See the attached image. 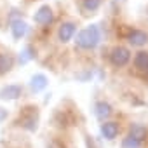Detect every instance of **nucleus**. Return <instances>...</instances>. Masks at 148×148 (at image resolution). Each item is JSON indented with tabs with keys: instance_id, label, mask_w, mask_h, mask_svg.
<instances>
[{
	"instance_id": "6",
	"label": "nucleus",
	"mask_w": 148,
	"mask_h": 148,
	"mask_svg": "<svg viewBox=\"0 0 148 148\" xmlns=\"http://www.w3.org/2000/svg\"><path fill=\"white\" fill-rule=\"evenodd\" d=\"M21 96V87L19 86H7L0 91V98L4 99H16Z\"/></svg>"
},
{
	"instance_id": "8",
	"label": "nucleus",
	"mask_w": 148,
	"mask_h": 148,
	"mask_svg": "<svg viewBox=\"0 0 148 148\" xmlns=\"http://www.w3.org/2000/svg\"><path fill=\"white\" fill-rule=\"evenodd\" d=\"M12 35L16 37V38H21V37H25L26 35V32H28V26H26V23L25 21H21V19H18V21H12Z\"/></svg>"
},
{
	"instance_id": "15",
	"label": "nucleus",
	"mask_w": 148,
	"mask_h": 148,
	"mask_svg": "<svg viewBox=\"0 0 148 148\" xmlns=\"http://www.w3.org/2000/svg\"><path fill=\"white\" fill-rule=\"evenodd\" d=\"M101 4V0H84V7L86 11H96Z\"/></svg>"
},
{
	"instance_id": "9",
	"label": "nucleus",
	"mask_w": 148,
	"mask_h": 148,
	"mask_svg": "<svg viewBox=\"0 0 148 148\" xmlns=\"http://www.w3.org/2000/svg\"><path fill=\"white\" fill-rule=\"evenodd\" d=\"M134 66L141 71H148V52H138L134 58Z\"/></svg>"
},
{
	"instance_id": "14",
	"label": "nucleus",
	"mask_w": 148,
	"mask_h": 148,
	"mask_svg": "<svg viewBox=\"0 0 148 148\" xmlns=\"http://www.w3.org/2000/svg\"><path fill=\"white\" fill-rule=\"evenodd\" d=\"M139 146H141V141H138V139H134L131 136H127L122 141V148H139Z\"/></svg>"
},
{
	"instance_id": "3",
	"label": "nucleus",
	"mask_w": 148,
	"mask_h": 148,
	"mask_svg": "<svg viewBox=\"0 0 148 148\" xmlns=\"http://www.w3.org/2000/svg\"><path fill=\"white\" fill-rule=\"evenodd\" d=\"M51 21H52V11H51L49 5L40 7L35 12V23H38V25H49Z\"/></svg>"
},
{
	"instance_id": "16",
	"label": "nucleus",
	"mask_w": 148,
	"mask_h": 148,
	"mask_svg": "<svg viewBox=\"0 0 148 148\" xmlns=\"http://www.w3.org/2000/svg\"><path fill=\"white\" fill-rule=\"evenodd\" d=\"M2 117H4V112H0V119H2Z\"/></svg>"
},
{
	"instance_id": "7",
	"label": "nucleus",
	"mask_w": 148,
	"mask_h": 148,
	"mask_svg": "<svg viewBox=\"0 0 148 148\" xmlns=\"http://www.w3.org/2000/svg\"><path fill=\"white\" fill-rule=\"evenodd\" d=\"M101 132H103L105 138L113 139V138L119 134V125H117V122H106V124H103V125H101Z\"/></svg>"
},
{
	"instance_id": "4",
	"label": "nucleus",
	"mask_w": 148,
	"mask_h": 148,
	"mask_svg": "<svg viewBox=\"0 0 148 148\" xmlns=\"http://www.w3.org/2000/svg\"><path fill=\"white\" fill-rule=\"evenodd\" d=\"M127 40H129V44H132L136 47H141V45H145L148 42V35L145 32H141V30H132L127 35Z\"/></svg>"
},
{
	"instance_id": "12",
	"label": "nucleus",
	"mask_w": 148,
	"mask_h": 148,
	"mask_svg": "<svg viewBox=\"0 0 148 148\" xmlns=\"http://www.w3.org/2000/svg\"><path fill=\"white\" fill-rule=\"evenodd\" d=\"M12 58L7 56V54H0V75L2 73H7L11 68H12Z\"/></svg>"
},
{
	"instance_id": "1",
	"label": "nucleus",
	"mask_w": 148,
	"mask_h": 148,
	"mask_svg": "<svg viewBox=\"0 0 148 148\" xmlns=\"http://www.w3.org/2000/svg\"><path fill=\"white\" fill-rule=\"evenodd\" d=\"M99 42V30L96 26H89L82 30L77 37V45L82 49H94Z\"/></svg>"
},
{
	"instance_id": "13",
	"label": "nucleus",
	"mask_w": 148,
	"mask_h": 148,
	"mask_svg": "<svg viewBox=\"0 0 148 148\" xmlns=\"http://www.w3.org/2000/svg\"><path fill=\"white\" fill-rule=\"evenodd\" d=\"M110 113H112V108H110L108 103H98L96 105V115H98V119L105 120Z\"/></svg>"
},
{
	"instance_id": "11",
	"label": "nucleus",
	"mask_w": 148,
	"mask_h": 148,
	"mask_svg": "<svg viewBox=\"0 0 148 148\" xmlns=\"http://www.w3.org/2000/svg\"><path fill=\"white\" fill-rule=\"evenodd\" d=\"M129 136L134 138V139H138V141H143L146 138V127H143V125H132L131 131H129Z\"/></svg>"
},
{
	"instance_id": "10",
	"label": "nucleus",
	"mask_w": 148,
	"mask_h": 148,
	"mask_svg": "<svg viewBox=\"0 0 148 148\" xmlns=\"http://www.w3.org/2000/svg\"><path fill=\"white\" fill-rule=\"evenodd\" d=\"M45 86H47V79H45L44 75H35V77L32 79V82H30V87H32V91H35V92L45 89Z\"/></svg>"
},
{
	"instance_id": "2",
	"label": "nucleus",
	"mask_w": 148,
	"mask_h": 148,
	"mask_svg": "<svg viewBox=\"0 0 148 148\" xmlns=\"http://www.w3.org/2000/svg\"><path fill=\"white\" fill-rule=\"evenodd\" d=\"M129 59H131V52L125 47H115L112 51V54H110V61L115 66H124Z\"/></svg>"
},
{
	"instance_id": "5",
	"label": "nucleus",
	"mask_w": 148,
	"mask_h": 148,
	"mask_svg": "<svg viewBox=\"0 0 148 148\" xmlns=\"http://www.w3.org/2000/svg\"><path fill=\"white\" fill-rule=\"evenodd\" d=\"M73 33H75V25H73V23H63V25L59 26L58 37H59L61 42H68V40L73 37Z\"/></svg>"
}]
</instances>
